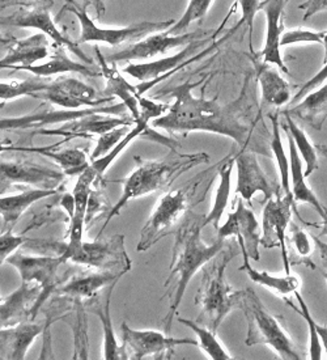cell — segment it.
<instances>
[{
    "label": "cell",
    "mask_w": 327,
    "mask_h": 360,
    "mask_svg": "<svg viewBox=\"0 0 327 360\" xmlns=\"http://www.w3.org/2000/svg\"><path fill=\"white\" fill-rule=\"evenodd\" d=\"M49 82L41 79H27V80H12V82H0V101L15 100L18 97L32 96L37 98L38 95L49 86Z\"/></svg>",
    "instance_id": "39"
},
{
    "label": "cell",
    "mask_w": 327,
    "mask_h": 360,
    "mask_svg": "<svg viewBox=\"0 0 327 360\" xmlns=\"http://www.w3.org/2000/svg\"><path fill=\"white\" fill-rule=\"evenodd\" d=\"M134 160L136 162V168L131 172L129 177L118 181L123 186L122 195L106 215L101 232L96 238H101L110 220L118 217L130 200L153 193L167 191L182 174L200 164L210 162V155L206 152L181 153L176 147H172L168 155L159 160H146L141 156H135Z\"/></svg>",
    "instance_id": "3"
},
{
    "label": "cell",
    "mask_w": 327,
    "mask_h": 360,
    "mask_svg": "<svg viewBox=\"0 0 327 360\" xmlns=\"http://www.w3.org/2000/svg\"><path fill=\"white\" fill-rule=\"evenodd\" d=\"M75 265L85 266L92 270L129 273L131 258L126 252L124 236L114 235L109 238H96L94 241H84L82 249L68 259Z\"/></svg>",
    "instance_id": "13"
},
{
    "label": "cell",
    "mask_w": 327,
    "mask_h": 360,
    "mask_svg": "<svg viewBox=\"0 0 327 360\" xmlns=\"http://www.w3.org/2000/svg\"><path fill=\"white\" fill-rule=\"evenodd\" d=\"M223 27L224 24L220 25V28L216 29L211 37L199 38L190 42L184 50H181L174 56L161 58L147 63H130L129 66L123 68V72L141 82V84L135 86L139 96H143L147 91H150L152 86L164 82L172 74L177 72L178 70L190 63H194L196 60L206 57L208 53L214 51L219 46V44L224 41L223 38L220 42H214V38L219 34Z\"/></svg>",
    "instance_id": "7"
},
{
    "label": "cell",
    "mask_w": 327,
    "mask_h": 360,
    "mask_svg": "<svg viewBox=\"0 0 327 360\" xmlns=\"http://www.w3.org/2000/svg\"><path fill=\"white\" fill-rule=\"evenodd\" d=\"M322 45H323V49H325V54H323V63H325V62H327V32H325Z\"/></svg>",
    "instance_id": "56"
},
{
    "label": "cell",
    "mask_w": 327,
    "mask_h": 360,
    "mask_svg": "<svg viewBox=\"0 0 327 360\" xmlns=\"http://www.w3.org/2000/svg\"><path fill=\"white\" fill-rule=\"evenodd\" d=\"M217 236L223 238L234 237L240 244L241 250H245L250 259H259V223L252 210L245 206L243 198L237 200V206L228 215L226 221L222 227H219Z\"/></svg>",
    "instance_id": "19"
},
{
    "label": "cell",
    "mask_w": 327,
    "mask_h": 360,
    "mask_svg": "<svg viewBox=\"0 0 327 360\" xmlns=\"http://www.w3.org/2000/svg\"><path fill=\"white\" fill-rule=\"evenodd\" d=\"M234 165L237 169L236 195H241L246 203L250 205L252 197L258 191L263 193L266 200L283 193L281 185L266 176L257 160L255 152L249 150L234 151Z\"/></svg>",
    "instance_id": "17"
},
{
    "label": "cell",
    "mask_w": 327,
    "mask_h": 360,
    "mask_svg": "<svg viewBox=\"0 0 327 360\" xmlns=\"http://www.w3.org/2000/svg\"><path fill=\"white\" fill-rule=\"evenodd\" d=\"M132 126H120L115 127L108 133H103L97 138V143L94 147V152L91 155V160H96L98 158H101L103 155H106L108 152L112 151L113 148L121 142L122 139L126 136V134L129 133Z\"/></svg>",
    "instance_id": "43"
},
{
    "label": "cell",
    "mask_w": 327,
    "mask_h": 360,
    "mask_svg": "<svg viewBox=\"0 0 327 360\" xmlns=\"http://www.w3.org/2000/svg\"><path fill=\"white\" fill-rule=\"evenodd\" d=\"M241 253L237 240H226L224 248L202 267V285L198 290L195 304L200 308L196 323L217 332L228 313L237 309L238 291L225 279V270L234 257Z\"/></svg>",
    "instance_id": "4"
},
{
    "label": "cell",
    "mask_w": 327,
    "mask_h": 360,
    "mask_svg": "<svg viewBox=\"0 0 327 360\" xmlns=\"http://www.w3.org/2000/svg\"><path fill=\"white\" fill-rule=\"evenodd\" d=\"M327 80V62L323 63V67L318 71L316 75L313 76L310 80H308L305 84L300 86L299 91L296 92V95L292 96L290 98V105H295L296 103H299L300 100H302L305 96L310 94L312 91H314L316 88L319 86H322Z\"/></svg>",
    "instance_id": "47"
},
{
    "label": "cell",
    "mask_w": 327,
    "mask_h": 360,
    "mask_svg": "<svg viewBox=\"0 0 327 360\" xmlns=\"http://www.w3.org/2000/svg\"><path fill=\"white\" fill-rule=\"evenodd\" d=\"M65 177L63 172L37 162L0 158V194L18 186L56 190Z\"/></svg>",
    "instance_id": "12"
},
{
    "label": "cell",
    "mask_w": 327,
    "mask_h": 360,
    "mask_svg": "<svg viewBox=\"0 0 327 360\" xmlns=\"http://www.w3.org/2000/svg\"><path fill=\"white\" fill-rule=\"evenodd\" d=\"M96 56L98 58V65L101 68V74L106 79V88L103 89V96L105 97H120L122 103L129 110L134 121H138L141 118V109L139 101L141 96H139L136 86H131L130 83L120 74L115 65H110L105 60L103 54H101L98 46H94Z\"/></svg>",
    "instance_id": "24"
},
{
    "label": "cell",
    "mask_w": 327,
    "mask_h": 360,
    "mask_svg": "<svg viewBox=\"0 0 327 360\" xmlns=\"http://www.w3.org/2000/svg\"><path fill=\"white\" fill-rule=\"evenodd\" d=\"M56 190L24 189L19 194L0 197V218L3 220L1 232L13 229L27 210L41 199L56 195Z\"/></svg>",
    "instance_id": "29"
},
{
    "label": "cell",
    "mask_w": 327,
    "mask_h": 360,
    "mask_svg": "<svg viewBox=\"0 0 327 360\" xmlns=\"http://www.w3.org/2000/svg\"><path fill=\"white\" fill-rule=\"evenodd\" d=\"M44 330L45 326L33 321L0 329V359H25L30 346Z\"/></svg>",
    "instance_id": "25"
},
{
    "label": "cell",
    "mask_w": 327,
    "mask_h": 360,
    "mask_svg": "<svg viewBox=\"0 0 327 360\" xmlns=\"http://www.w3.org/2000/svg\"><path fill=\"white\" fill-rule=\"evenodd\" d=\"M51 51L49 38L44 33H38L25 39H18L8 53L0 59V70L32 66L41 60H45Z\"/></svg>",
    "instance_id": "26"
},
{
    "label": "cell",
    "mask_w": 327,
    "mask_h": 360,
    "mask_svg": "<svg viewBox=\"0 0 327 360\" xmlns=\"http://www.w3.org/2000/svg\"><path fill=\"white\" fill-rule=\"evenodd\" d=\"M323 278H325V279H326V282H327V271H326V273H323Z\"/></svg>",
    "instance_id": "59"
},
{
    "label": "cell",
    "mask_w": 327,
    "mask_h": 360,
    "mask_svg": "<svg viewBox=\"0 0 327 360\" xmlns=\"http://www.w3.org/2000/svg\"><path fill=\"white\" fill-rule=\"evenodd\" d=\"M316 148H317L318 152H321V155L323 158L327 159V144H318V146H316Z\"/></svg>",
    "instance_id": "55"
},
{
    "label": "cell",
    "mask_w": 327,
    "mask_h": 360,
    "mask_svg": "<svg viewBox=\"0 0 327 360\" xmlns=\"http://www.w3.org/2000/svg\"><path fill=\"white\" fill-rule=\"evenodd\" d=\"M206 34L205 32H193V33L173 36V34H169L167 30H164L156 34H150L135 44H131L121 50H117L115 53L103 56V58L110 65H115L118 62L152 59L158 56H164L173 49L186 46L190 42L203 38Z\"/></svg>",
    "instance_id": "16"
},
{
    "label": "cell",
    "mask_w": 327,
    "mask_h": 360,
    "mask_svg": "<svg viewBox=\"0 0 327 360\" xmlns=\"http://www.w3.org/2000/svg\"><path fill=\"white\" fill-rule=\"evenodd\" d=\"M234 167V152H231L226 158L219 162L216 177L219 179V185L216 188L215 199L214 206L206 215L205 226L212 224L216 231L220 227V220L223 218L225 209L229 202L231 195V185H232V171Z\"/></svg>",
    "instance_id": "32"
},
{
    "label": "cell",
    "mask_w": 327,
    "mask_h": 360,
    "mask_svg": "<svg viewBox=\"0 0 327 360\" xmlns=\"http://www.w3.org/2000/svg\"><path fill=\"white\" fill-rule=\"evenodd\" d=\"M316 329H317L319 340H321V343H322V349H323L327 354V326H325V325H319V323L316 321Z\"/></svg>",
    "instance_id": "50"
},
{
    "label": "cell",
    "mask_w": 327,
    "mask_h": 360,
    "mask_svg": "<svg viewBox=\"0 0 327 360\" xmlns=\"http://www.w3.org/2000/svg\"><path fill=\"white\" fill-rule=\"evenodd\" d=\"M18 41V38L13 37V36H7V34H3L0 32V46H12L15 42Z\"/></svg>",
    "instance_id": "53"
},
{
    "label": "cell",
    "mask_w": 327,
    "mask_h": 360,
    "mask_svg": "<svg viewBox=\"0 0 327 360\" xmlns=\"http://www.w3.org/2000/svg\"><path fill=\"white\" fill-rule=\"evenodd\" d=\"M53 7H54V0L29 1L27 4H23L19 11H16L10 16H0V25L38 29L44 34L51 38L56 45L67 49L72 54H75L76 57L85 65H94V59L85 54L76 41H72L65 32L58 29L56 21L51 18Z\"/></svg>",
    "instance_id": "9"
},
{
    "label": "cell",
    "mask_w": 327,
    "mask_h": 360,
    "mask_svg": "<svg viewBox=\"0 0 327 360\" xmlns=\"http://www.w3.org/2000/svg\"><path fill=\"white\" fill-rule=\"evenodd\" d=\"M39 295V285L23 282L8 297L0 299V329L33 321Z\"/></svg>",
    "instance_id": "21"
},
{
    "label": "cell",
    "mask_w": 327,
    "mask_h": 360,
    "mask_svg": "<svg viewBox=\"0 0 327 360\" xmlns=\"http://www.w3.org/2000/svg\"><path fill=\"white\" fill-rule=\"evenodd\" d=\"M7 262L18 270L23 282L36 283L41 287V295L34 309L37 316L47 299L56 294L59 285L58 271L65 261L60 256H27L21 252H15Z\"/></svg>",
    "instance_id": "15"
},
{
    "label": "cell",
    "mask_w": 327,
    "mask_h": 360,
    "mask_svg": "<svg viewBox=\"0 0 327 360\" xmlns=\"http://www.w3.org/2000/svg\"><path fill=\"white\" fill-rule=\"evenodd\" d=\"M202 83V80L191 83L190 80L172 89H164L160 94L174 98V103L169 105L167 113L153 120L152 126L167 133L176 135L194 131L217 134L231 138L237 144L238 150L258 152L254 143V131L261 120V114L252 120V106L255 105V96L252 97V75H246L243 89L238 97L222 105L217 103V97L207 100L205 96L196 97L193 89Z\"/></svg>",
    "instance_id": "1"
},
{
    "label": "cell",
    "mask_w": 327,
    "mask_h": 360,
    "mask_svg": "<svg viewBox=\"0 0 327 360\" xmlns=\"http://www.w3.org/2000/svg\"><path fill=\"white\" fill-rule=\"evenodd\" d=\"M304 221L297 211V203L295 199L279 193L266 200V206L262 215V227L263 235L261 236V244L267 249L281 248V259L286 274H290V265L288 261V248H287V229L290 227L292 214ZM305 223V221H304Z\"/></svg>",
    "instance_id": "11"
},
{
    "label": "cell",
    "mask_w": 327,
    "mask_h": 360,
    "mask_svg": "<svg viewBox=\"0 0 327 360\" xmlns=\"http://www.w3.org/2000/svg\"><path fill=\"white\" fill-rule=\"evenodd\" d=\"M322 227H323V233H327V211L326 217L322 219Z\"/></svg>",
    "instance_id": "57"
},
{
    "label": "cell",
    "mask_w": 327,
    "mask_h": 360,
    "mask_svg": "<svg viewBox=\"0 0 327 360\" xmlns=\"http://www.w3.org/2000/svg\"><path fill=\"white\" fill-rule=\"evenodd\" d=\"M312 238H313L314 245L318 248L321 257L327 262V243H323L322 240H319V237L314 236V235H312Z\"/></svg>",
    "instance_id": "51"
},
{
    "label": "cell",
    "mask_w": 327,
    "mask_h": 360,
    "mask_svg": "<svg viewBox=\"0 0 327 360\" xmlns=\"http://www.w3.org/2000/svg\"><path fill=\"white\" fill-rule=\"evenodd\" d=\"M217 165L219 162H216L212 168L196 174L182 188L168 191L164 197H161L147 223L141 228V238L136 247L138 252H147L160 240L170 235L178 221L185 218L187 212L199 202H202L199 199L195 200L196 194L205 181L208 180L210 176L215 174Z\"/></svg>",
    "instance_id": "5"
},
{
    "label": "cell",
    "mask_w": 327,
    "mask_h": 360,
    "mask_svg": "<svg viewBox=\"0 0 327 360\" xmlns=\"http://www.w3.org/2000/svg\"><path fill=\"white\" fill-rule=\"evenodd\" d=\"M241 253L243 256V265L240 267V270L245 271L254 283L269 288L272 294L283 299H287L288 295L295 294L296 291H299L301 281L297 275H292L290 273L283 276H275L266 271H258L250 264V258L248 256V253L245 250H241Z\"/></svg>",
    "instance_id": "33"
},
{
    "label": "cell",
    "mask_w": 327,
    "mask_h": 360,
    "mask_svg": "<svg viewBox=\"0 0 327 360\" xmlns=\"http://www.w3.org/2000/svg\"><path fill=\"white\" fill-rule=\"evenodd\" d=\"M300 10L304 11V21L313 18L322 11H327V0H308L299 6Z\"/></svg>",
    "instance_id": "48"
},
{
    "label": "cell",
    "mask_w": 327,
    "mask_h": 360,
    "mask_svg": "<svg viewBox=\"0 0 327 360\" xmlns=\"http://www.w3.org/2000/svg\"><path fill=\"white\" fill-rule=\"evenodd\" d=\"M135 121L131 115H115L110 117L109 114L96 113L85 115L77 120L67 121L60 124L59 127H46L36 131L39 135L47 136H60L65 138L62 144L75 139V138H84V139H94V136H100L103 133H108L115 127L120 126H134Z\"/></svg>",
    "instance_id": "18"
},
{
    "label": "cell",
    "mask_w": 327,
    "mask_h": 360,
    "mask_svg": "<svg viewBox=\"0 0 327 360\" xmlns=\"http://www.w3.org/2000/svg\"><path fill=\"white\" fill-rule=\"evenodd\" d=\"M284 114V120H286V124H283V127L293 138V142L296 144L300 158L305 162L307 169H304V174L308 179L309 176L313 174V172L318 169V167H319L317 148L309 141L308 135L300 127L299 124H296L293 117H290V114Z\"/></svg>",
    "instance_id": "35"
},
{
    "label": "cell",
    "mask_w": 327,
    "mask_h": 360,
    "mask_svg": "<svg viewBox=\"0 0 327 360\" xmlns=\"http://www.w3.org/2000/svg\"><path fill=\"white\" fill-rule=\"evenodd\" d=\"M59 144H51L46 147H16V152L34 153L39 156H45L56 162V165L63 169L65 176H80L88 168L91 159L88 158V150L85 148H65L58 150Z\"/></svg>",
    "instance_id": "28"
},
{
    "label": "cell",
    "mask_w": 327,
    "mask_h": 360,
    "mask_svg": "<svg viewBox=\"0 0 327 360\" xmlns=\"http://www.w3.org/2000/svg\"><path fill=\"white\" fill-rule=\"evenodd\" d=\"M284 113L296 117L316 130H322L327 120V83L318 86Z\"/></svg>",
    "instance_id": "30"
},
{
    "label": "cell",
    "mask_w": 327,
    "mask_h": 360,
    "mask_svg": "<svg viewBox=\"0 0 327 360\" xmlns=\"http://www.w3.org/2000/svg\"><path fill=\"white\" fill-rule=\"evenodd\" d=\"M29 1H33V0H0V11L6 10L8 7H15V6H23V4H27ZM89 3L92 1L94 3V7L97 8V4H98V0H88Z\"/></svg>",
    "instance_id": "49"
},
{
    "label": "cell",
    "mask_w": 327,
    "mask_h": 360,
    "mask_svg": "<svg viewBox=\"0 0 327 360\" xmlns=\"http://www.w3.org/2000/svg\"><path fill=\"white\" fill-rule=\"evenodd\" d=\"M112 206L105 195L103 185H94L89 193L88 205H86V212H85V228H91V226L96 223V220L101 218L103 214H109Z\"/></svg>",
    "instance_id": "42"
},
{
    "label": "cell",
    "mask_w": 327,
    "mask_h": 360,
    "mask_svg": "<svg viewBox=\"0 0 327 360\" xmlns=\"http://www.w3.org/2000/svg\"><path fill=\"white\" fill-rule=\"evenodd\" d=\"M16 147L13 143L6 139V138H0V155L6 153V152H16Z\"/></svg>",
    "instance_id": "52"
},
{
    "label": "cell",
    "mask_w": 327,
    "mask_h": 360,
    "mask_svg": "<svg viewBox=\"0 0 327 360\" xmlns=\"http://www.w3.org/2000/svg\"><path fill=\"white\" fill-rule=\"evenodd\" d=\"M126 106L123 103L110 106H96L85 108L77 110H56L47 108L46 104L38 108L32 113L20 115V117H8L0 118V131H13V130H41L53 124H65L67 121H72L91 114L103 113L109 115H124Z\"/></svg>",
    "instance_id": "14"
},
{
    "label": "cell",
    "mask_w": 327,
    "mask_h": 360,
    "mask_svg": "<svg viewBox=\"0 0 327 360\" xmlns=\"http://www.w3.org/2000/svg\"><path fill=\"white\" fill-rule=\"evenodd\" d=\"M212 3H214V0H188L186 11L181 16V19L176 21L167 32L173 36L184 34L193 22L202 21L206 18Z\"/></svg>",
    "instance_id": "40"
},
{
    "label": "cell",
    "mask_w": 327,
    "mask_h": 360,
    "mask_svg": "<svg viewBox=\"0 0 327 360\" xmlns=\"http://www.w3.org/2000/svg\"><path fill=\"white\" fill-rule=\"evenodd\" d=\"M49 58V57H47ZM16 71H27L36 77H49L58 74H79L86 77H96L103 75L101 68L94 65H85L72 60L65 53V48H60L56 44L51 45L50 58L46 62L36 63L32 66L20 67Z\"/></svg>",
    "instance_id": "23"
},
{
    "label": "cell",
    "mask_w": 327,
    "mask_h": 360,
    "mask_svg": "<svg viewBox=\"0 0 327 360\" xmlns=\"http://www.w3.org/2000/svg\"><path fill=\"white\" fill-rule=\"evenodd\" d=\"M237 4L241 7L243 18L238 21L237 27L240 28L243 24H245L249 29V48L252 54V33H254V20L257 16V12H259L262 8V0H237Z\"/></svg>",
    "instance_id": "46"
},
{
    "label": "cell",
    "mask_w": 327,
    "mask_h": 360,
    "mask_svg": "<svg viewBox=\"0 0 327 360\" xmlns=\"http://www.w3.org/2000/svg\"><path fill=\"white\" fill-rule=\"evenodd\" d=\"M4 106H6V103H4V101H1V103H0V110H1Z\"/></svg>",
    "instance_id": "58"
},
{
    "label": "cell",
    "mask_w": 327,
    "mask_h": 360,
    "mask_svg": "<svg viewBox=\"0 0 327 360\" xmlns=\"http://www.w3.org/2000/svg\"><path fill=\"white\" fill-rule=\"evenodd\" d=\"M325 32H313L307 29L284 30L281 38V46H290L295 44H321L323 41Z\"/></svg>",
    "instance_id": "44"
},
{
    "label": "cell",
    "mask_w": 327,
    "mask_h": 360,
    "mask_svg": "<svg viewBox=\"0 0 327 360\" xmlns=\"http://www.w3.org/2000/svg\"><path fill=\"white\" fill-rule=\"evenodd\" d=\"M237 309L243 311L248 321L246 346L266 345L270 346L281 359H302L288 333L283 329L278 319L267 311L252 288L238 291Z\"/></svg>",
    "instance_id": "6"
},
{
    "label": "cell",
    "mask_w": 327,
    "mask_h": 360,
    "mask_svg": "<svg viewBox=\"0 0 327 360\" xmlns=\"http://www.w3.org/2000/svg\"><path fill=\"white\" fill-rule=\"evenodd\" d=\"M88 6H89V1H86L84 7L82 8L74 4L71 0H68L67 6L63 8V11L72 12L80 22V36L76 39L79 45L85 42H103L113 48H120L122 45L127 46L150 36L152 33L168 30L176 22V20H167L161 22L143 21V22L131 24L124 28H100L98 25L94 24V20L91 19L89 15L86 13Z\"/></svg>",
    "instance_id": "8"
},
{
    "label": "cell",
    "mask_w": 327,
    "mask_h": 360,
    "mask_svg": "<svg viewBox=\"0 0 327 360\" xmlns=\"http://www.w3.org/2000/svg\"><path fill=\"white\" fill-rule=\"evenodd\" d=\"M0 299H1V297H0Z\"/></svg>",
    "instance_id": "60"
},
{
    "label": "cell",
    "mask_w": 327,
    "mask_h": 360,
    "mask_svg": "<svg viewBox=\"0 0 327 360\" xmlns=\"http://www.w3.org/2000/svg\"><path fill=\"white\" fill-rule=\"evenodd\" d=\"M205 219V215L196 214L190 210L185 218L182 219V223L179 224L177 231L174 232L170 270L165 281V287H169L173 281H176V285L165 294L170 299L168 313L162 320L164 333L167 334H170L172 323L177 316L178 308L186 292L190 281L208 261H211L224 248L228 240L217 236L212 244H206L202 238V231L206 227Z\"/></svg>",
    "instance_id": "2"
},
{
    "label": "cell",
    "mask_w": 327,
    "mask_h": 360,
    "mask_svg": "<svg viewBox=\"0 0 327 360\" xmlns=\"http://www.w3.org/2000/svg\"><path fill=\"white\" fill-rule=\"evenodd\" d=\"M295 296L299 302L300 308H296L293 303L288 300V299H284L287 304L290 305V308L296 313H299L300 316L307 321V325L309 328V334H310V345H309V359H322V343L319 340V335H318L317 329H316V320L313 319L312 313L309 311V307L307 305V302L304 300V297L301 296L299 291L295 292Z\"/></svg>",
    "instance_id": "41"
},
{
    "label": "cell",
    "mask_w": 327,
    "mask_h": 360,
    "mask_svg": "<svg viewBox=\"0 0 327 360\" xmlns=\"http://www.w3.org/2000/svg\"><path fill=\"white\" fill-rule=\"evenodd\" d=\"M115 285L117 283L105 288L103 302H100L98 299H96L94 302V313L98 316L100 321L103 323V359H123L121 345L115 338L114 329H113L112 316H110V303H112L113 291L115 288Z\"/></svg>",
    "instance_id": "34"
},
{
    "label": "cell",
    "mask_w": 327,
    "mask_h": 360,
    "mask_svg": "<svg viewBox=\"0 0 327 360\" xmlns=\"http://www.w3.org/2000/svg\"><path fill=\"white\" fill-rule=\"evenodd\" d=\"M120 271H84L74 274L63 285L56 288V294L62 300H68L74 304L76 302H85L94 299L97 295L108 288L109 285L118 283L123 276Z\"/></svg>",
    "instance_id": "20"
},
{
    "label": "cell",
    "mask_w": 327,
    "mask_h": 360,
    "mask_svg": "<svg viewBox=\"0 0 327 360\" xmlns=\"http://www.w3.org/2000/svg\"><path fill=\"white\" fill-rule=\"evenodd\" d=\"M122 356L123 359H170L179 346H198L196 340L174 338L158 330H138L122 323Z\"/></svg>",
    "instance_id": "10"
},
{
    "label": "cell",
    "mask_w": 327,
    "mask_h": 360,
    "mask_svg": "<svg viewBox=\"0 0 327 360\" xmlns=\"http://www.w3.org/2000/svg\"><path fill=\"white\" fill-rule=\"evenodd\" d=\"M178 323H184L188 329H191L196 335V341L198 346H200V349L206 352L210 356V359L214 360H229L233 359V356L225 350L223 343L217 340L216 332L208 329L205 325L186 320L182 317H178Z\"/></svg>",
    "instance_id": "37"
},
{
    "label": "cell",
    "mask_w": 327,
    "mask_h": 360,
    "mask_svg": "<svg viewBox=\"0 0 327 360\" xmlns=\"http://www.w3.org/2000/svg\"><path fill=\"white\" fill-rule=\"evenodd\" d=\"M290 237L287 238L290 247V253H288L290 265L305 264L312 269H316L310 259L313 253V238L299 226L293 223H290Z\"/></svg>",
    "instance_id": "38"
},
{
    "label": "cell",
    "mask_w": 327,
    "mask_h": 360,
    "mask_svg": "<svg viewBox=\"0 0 327 360\" xmlns=\"http://www.w3.org/2000/svg\"><path fill=\"white\" fill-rule=\"evenodd\" d=\"M287 136H288V144H290V190H292L293 199L297 205L309 203L310 206L317 210L318 215L321 219H323L326 217L327 209L319 202L314 191L310 189L307 182V177L304 174L302 162H301L299 151L296 148V144L293 142V138L290 136V134L287 133Z\"/></svg>",
    "instance_id": "31"
},
{
    "label": "cell",
    "mask_w": 327,
    "mask_h": 360,
    "mask_svg": "<svg viewBox=\"0 0 327 360\" xmlns=\"http://www.w3.org/2000/svg\"><path fill=\"white\" fill-rule=\"evenodd\" d=\"M254 72L255 80L261 88L262 104L275 108L290 104L292 98L290 83L278 71H275L269 63L255 60Z\"/></svg>",
    "instance_id": "27"
},
{
    "label": "cell",
    "mask_w": 327,
    "mask_h": 360,
    "mask_svg": "<svg viewBox=\"0 0 327 360\" xmlns=\"http://www.w3.org/2000/svg\"><path fill=\"white\" fill-rule=\"evenodd\" d=\"M269 118L271 121L272 135L270 141V150L275 158V162L278 164L279 168V174H281V191L284 195L293 198L292 190H290V159L287 158L284 146L281 142V124L278 120V114H269Z\"/></svg>",
    "instance_id": "36"
},
{
    "label": "cell",
    "mask_w": 327,
    "mask_h": 360,
    "mask_svg": "<svg viewBox=\"0 0 327 360\" xmlns=\"http://www.w3.org/2000/svg\"><path fill=\"white\" fill-rule=\"evenodd\" d=\"M287 3L288 0L262 1L261 11L266 13V20H267V33H266L264 46L258 54V57L262 58L263 63L278 66L284 74H288V67L281 56V38L284 32L283 15H284Z\"/></svg>",
    "instance_id": "22"
},
{
    "label": "cell",
    "mask_w": 327,
    "mask_h": 360,
    "mask_svg": "<svg viewBox=\"0 0 327 360\" xmlns=\"http://www.w3.org/2000/svg\"><path fill=\"white\" fill-rule=\"evenodd\" d=\"M28 241L24 233L16 235L13 233V229L4 231L0 233V266L10 258L15 252H18L21 245H24Z\"/></svg>",
    "instance_id": "45"
},
{
    "label": "cell",
    "mask_w": 327,
    "mask_h": 360,
    "mask_svg": "<svg viewBox=\"0 0 327 360\" xmlns=\"http://www.w3.org/2000/svg\"><path fill=\"white\" fill-rule=\"evenodd\" d=\"M103 1L105 0H98V4H97V18H101V15H103V12H105V6H103Z\"/></svg>",
    "instance_id": "54"
}]
</instances>
